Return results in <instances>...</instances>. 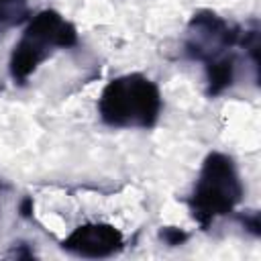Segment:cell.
I'll return each instance as SVG.
<instances>
[{
  "mask_svg": "<svg viewBox=\"0 0 261 261\" xmlns=\"http://www.w3.org/2000/svg\"><path fill=\"white\" fill-rule=\"evenodd\" d=\"M163 110L159 86L143 73H124L110 80L98 98V116L110 128L151 130Z\"/></svg>",
  "mask_w": 261,
  "mask_h": 261,
  "instance_id": "cell-1",
  "label": "cell"
},
{
  "mask_svg": "<svg viewBox=\"0 0 261 261\" xmlns=\"http://www.w3.org/2000/svg\"><path fill=\"white\" fill-rule=\"evenodd\" d=\"M243 196L245 186L234 159L222 151H210L202 161L200 173L190 196L186 198V204L200 228L208 230L218 218L234 212Z\"/></svg>",
  "mask_w": 261,
  "mask_h": 261,
  "instance_id": "cell-2",
  "label": "cell"
},
{
  "mask_svg": "<svg viewBox=\"0 0 261 261\" xmlns=\"http://www.w3.org/2000/svg\"><path fill=\"white\" fill-rule=\"evenodd\" d=\"M77 45V29L65 20L57 10L45 8L29 18L20 39L14 43L8 73L16 86L29 82L39 65L49 59L57 49H71Z\"/></svg>",
  "mask_w": 261,
  "mask_h": 261,
  "instance_id": "cell-3",
  "label": "cell"
},
{
  "mask_svg": "<svg viewBox=\"0 0 261 261\" xmlns=\"http://www.w3.org/2000/svg\"><path fill=\"white\" fill-rule=\"evenodd\" d=\"M243 27L226 20L224 16L216 14L214 10L202 8L192 14L186 27L184 37V55L190 61H200L202 65L218 59L234 47H241Z\"/></svg>",
  "mask_w": 261,
  "mask_h": 261,
  "instance_id": "cell-4",
  "label": "cell"
},
{
  "mask_svg": "<svg viewBox=\"0 0 261 261\" xmlns=\"http://www.w3.org/2000/svg\"><path fill=\"white\" fill-rule=\"evenodd\" d=\"M124 247L122 232L108 222H86L75 226L63 241L61 249L82 259H106Z\"/></svg>",
  "mask_w": 261,
  "mask_h": 261,
  "instance_id": "cell-5",
  "label": "cell"
},
{
  "mask_svg": "<svg viewBox=\"0 0 261 261\" xmlns=\"http://www.w3.org/2000/svg\"><path fill=\"white\" fill-rule=\"evenodd\" d=\"M237 51H230L218 59L204 63V77H206V96L218 98L226 90H230L237 82Z\"/></svg>",
  "mask_w": 261,
  "mask_h": 261,
  "instance_id": "cell-6",
  "label": "cell"
},
{
  "mask_svg": "<svg viewBox=\"0 0 261 261\" xmlns=\"http://www.w3.org/2000/svg\"><path fill=\"white\" fill-rule=\"evenodd\" d=\"M31 18L29 0H0V35Z\"/></svg>",
  "mask_w": 261,
  "mask_h": 261,
  "instance_id": "cell-7",
  "label": "cell"
},
{
  "mask_svg": "<svg viewBox=\"0 0 261 261\" xmlns=\"http://www.w3.org/2000/svg\"><path fill=\"white\" fill-rule=\"evenodd\" d=\"M159 239H161L167 247H179V245H184V243L190 239V234H188L184 228H179V226H161Z\"/></svg>",
  "mask_w": 261,
  "mask_h": 261,
  "instance_id": "cell-8",
  "label": "cell"
},
{
  "mask_svg": "<svg viewBox=\"0 0 261 261\" xmlns=\"http://www.w3.org/2000/svg\"><path fill=\"white\" fill-rule=\"evenodd\" d=\"M237 218H239V222L243 224V228L249 230L253 237H259V234H261V220H259V212H257V210L239 214Z\"/></svg>",
  "mask_w": 261,
  "mask_h": 261,
  "instance_id": "cell-9",
  "label": "cell"
},
{
  "mask_svg": "<svg viewBox=\"0 0 261 261\" xmlns=\"http://www.w3.org/2000/svg\"><path fill=\"white\" fill-rule=\"evenodd\" d=\"M18 210H20V214H22L24 218H31V212H33V200H31V198H24V200L20 202Z\"/></svg>",
  "mask_w": 261,
  "mask_h": 261,
  "instance_id": "cell-10",
  "label": "cell"
}]
</instances>
